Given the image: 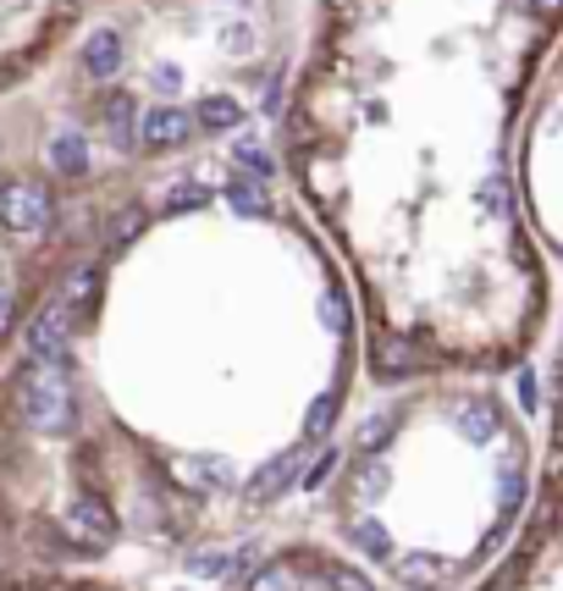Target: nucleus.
I'll use <instances>...</instances> for the list:
<instances>
[{"label":"nucleus","mask_w":563,"mask_h":591,"mask_svg":"<svg viewBox=\"0 0 563 591\" xmlns=\"http://www.w3.org/2000/svg\"><path fill=\"white\" fill-rule=\"evenodd\" d=\"M563 0H310L277 161L337 249L376 382L508 376L552 326L513 133Z\"/></svg>","instance_id":"f257e3e1"},{"label":"nucleus","mask_w":563,"mask_h":591,"mask_svg":"<svg viewBox=\"0 0 563 591\" xmlns=\"http://www.w3.org/2000/svg\"><path fill=\"white\" fill-rule=\"evenodd\" d=\"M106 0H0V89L29 78Z\"/></svg>","instance_id":"39448f33"},{"label":"nucleus","mask_w":563,"mask_h":591,"mask_svg":"<svg viewBox=\"0 0 563 591\" xmlns=\"http://www.w3.org/2000/svg\"><path fill=\"white\" fill-rule=\"evenodd\" d=\"M398 409L359 437L343 525L403 591H464L524 519L530 420L497 376H420Z\"/></svg>","instance_id":"f03ea898"},{"label":"nucleus","mask_w":563,"mask_h":591,"mask_svg":"<svg viewBox=\"0 0 563 591\" xmlns=\"http://www.w3.org/2000/svg\"><path fill=\"white\" fill-rule=\"evenodd\" d=\"M541 409H546V448L535 459L524 519L464 591H563V321L552 326Z\"/></svg>","instance_id":"7ed1b4c3"},{"label":"nucleus","mask_w":563,"mask_h":591,"mask_svg":"<svg viewBox=\"0 0 563 591\" xmlns=\"http://www.w3.org/2000/svg\"><path fill=\"white\" fill-rule=\"evenodd\" d=\"M513 200L541 260L563 266V40L546 56L513 133Z\"/></svg>","instance_id":"20e7f679"}]
</instances>
